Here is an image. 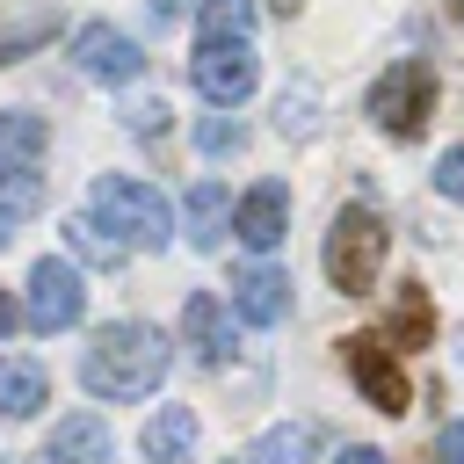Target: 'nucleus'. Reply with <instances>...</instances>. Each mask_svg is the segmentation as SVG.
I'll list each match as a JSON object with an SVG mask.
<instances>
[{
    "label": "nucleus",
    "mask_w": 464,
    "mask_h": 464,
    "mask_svg": "<svg viewBox=\"0 0 464 464\" xmlns=\"http://www.w3.org/2000/svg\"><path fill=\"white\" fill-rule=\"evenodd\" d=\"M392 334H399L406 348H428V334H435V304H428L420 283H399V297H392Z\"/></svg>",
    "instance_id": "f3484780"
},
{
    "label": "nucleus",
    "mask_w": 464,
    "mask_h": 464,
    "mask_svg": "<svg viewBox=\"0 0 464 464\" xmlns=\"http://www.w3.org/2000/svg\"><path fill=\"white\" fill-rule=\"evenodd\" d=\"M94 218L123 239V246H145V254H160L167 239H174V203L152 188V181H138V174H102L94 181Z\"/></svg>",
    "instance_id": "f03ea898"
},
{
    "label": "nucleus",
    "mask_w": 464,
    "mask_h": 464,
    "mask_svg": "<svg viewBox=\"0 0 464 464\" xmlns=\"http://www.w3.org/2000/svg\"><path fill=\"white\" fill-rule=\"evenodd\" d=\"M181 341H188L196 362H225L232 326H225V304H218L210 290H188V304H181Z\"/></svg>",
    "instance_id": "f8f14e48"
},
{
    "label": "nucleus",
    "mask_w": 464,
    "mask_h": 464,
    "mask_svg": "<svg viewBox=\"0 0 464 464\" xmlns=\"http://www.w3.org/2000/svg\"><path fill=\"white\" fill-rule=\"evenodd\" d=\"M167 362H174V348H167L160 326H145V319H116V326H102V334L87 341V355H80V384H87L94 399L130 406V399H152V392H160Z\"/></svg>",
    "instance_id": "f257e3e1"
},
{
    "label": "nucleus",
    "mask_w": 464,
    "mask_h": 464,
    "mask_svg": "<svg viewBox=\"0 0 464 464\" xmlns=\"http://www.w3.org/2000/svg\"><path fill=\"white\" fill-rule=\"evenodd\" d=\"M232 312H239L246 326H276V319L290 312V276L268 268V261L239 268V276H232Z\"/></svg>",
    "instance_id": "9d476101"
},
{
    "label": "nucleus",
    "mask_w": 464,
    "mask_h": 464,
    "mask_svg": "<svg viewBox=\"0 0 464 464\" xmlns=\"http://www.w3.org/2000/svg\"><path fill=\"white\" fill-rule=\"evenodd\" d=\"M435 188H442L450 203H464V145H450V152H442V167H435Z\"/></svg>",
    "instance_id": "5701e85b"
},
{
    "label": "nucleus",
    "mask_w": 464,
    "mask_h": 464,
    "mask_svg": "<svg viewBox=\"0 0 464 464\" xmlns=\"http://www.w3.org/2000/svg\"><path fill=\"white\" fill-rule=\"evenodd\" d=\"M36 160H44V116L7 109L0 116V167H36Z\"/></svg>",
    "instance_id": "dca6fc26"
},
{
    "label": "nucleus",
    "mask_w": 464,
    "mask_h": 464,
    "mask_svg": "<svg viewBox=\"0 0 464 464\" xmlns=\"http://www.w3.org/2000/svg\"><path fill=\"white\" fill-rule=\"evenodd\" d=\"M225 232H232V188H225V181H196V188H188V246L218 254Z\"/></svg>",
    "instance_id": "ddd939ff"
},
{
    "label": "nucleus",
    "mask_w": 464,
    "mask_h": 464,
    "mask_svg": "<svg viewBox=\"0 0 464 464\" xmlns=\"http://www.w3.org/2000/svg\"><path fill=\"white\" fill-rule=\"evenodd\" d=\"M362 109H370V123H377L384 138H420L428 116H435V65H428V58H399V65H384Z\"/></svg>",
    "instance_id": "20e7f679"
},
{
    "label": "nucleus",
    "mask_w": 464,
    "mask_h": 464,
    "mask_svg": "<svg viewBox=\"0 0 464 464\" xmlns=\"http://www.w3.org/2000/svg\"><path fill=\"white\" fill-rule=\"evenodd\" d=\"M384 246H392V232H384V218H377L370 203L334 210V232H326V283H334L341 297H370V290H377V268H384Z\"/></svg>",
    "instance_id": "7ed1b4c3"
},
{
    "label": "nucleus",
    "mask_w": 464,
    "mask_h": 464,
    "mask_svg": "<svg viewBox=\"0 0 464 464\" xmlns=\"http://www.w3.org/2000/svg\"><path fill=\"white\" fill-rule=\"evenodd\" d=\"M283 232H290V188H283V181H254V188L232 203V239L254 246V254H268Z\"/></svg>",
    "instance_id": "1a4fd4ad"
},
{
    "label": "nucleus",
    "mask_w": 464,
    "mask_h": 464,
    "mask_svg": "<svg viewBox=\"0 0 464 464\" xmlns=\"http://www.w3.org/2000/svg\"><path fill=\"white\" fill-rule=\"evenodd\" d=\"M80 312H87V283H80V268L72 261H36L29 268V304H22V319L36 326V334H65V326H80Z\"/></svg>",
    "instance_id": "423d86ee"
},
{
    "label": "nucleus",
    "mask_w": 464,
    "mask_h": 464,
    "mask_svg": "<svg viewBox=\"0 0 464 464\" xmlns=\"http://www.w3.org/2000/svg\"><path fill=\"white\" fill-rule=\"evenodd\" d=\"M44 457L51 464H116V442H109L102 413H65L51 428V442H44Z\"/></svg>",
    "instance_id": "9b49d317"
},
{
    "label": "nucleus",
    "mask_w": 464,
    "mask_h": 464,
    "mask_svg": "<svg viewBox=\"0 0 464 464\" xmlns=\"http://www.w3.org/2000/svg\"><path fill=\"white\" fill-rule=\"evenodd\" d=\"M297 457H304V428H268L246 450H232L225 464H297Z\"/></svg>",
    "instance_id": "a211bd4d"
},
{
    "label": "nucleus",
    "mask_w": 464,
    "mask_h": 464,
    "mask_svg": "<svg viewBox=\"0 0 464 464\" xmlns=\"http://www.w3.org/2000/svg\"><path fill=\"white\" fill-rule=\"evenodd\" d=\"M239 138H246V130L225 123V116H203V123H196V145H203V152H239Z\"/></svg>",
    "instance_id": "4be33fe9"
},
{
    "label": "nucleus",
    "mask_w": 464,
    "mask_h": 464,
    "mask_svg": "<svg viewBox=\"0 0 464 464\" xmlns=\"http://www.w3.org/2000/svg\"><path fill=\"white\" fill-rule=\"evenodd\" d=\"M138 450H145L152 464H181V457L196 450V413H188V406H160V413L145 420Z\"/></svg>",
    "instance_id": "4468645a"
},
{
    "label": "nucleus",
    "mask_w": 464,
    "mask_h": 464,
    "mask_svg": "<svg viewBox=\"0 0 464 464\" xmlns=\"http://www.w3.org/2000/svg\"><path fill=\"white\" fill-rule=\"evenodd\" d=\"M14 319H22V312H14V297H7V290H0V341H7V334H14Z\"/></svg>",
    "instance_id": "a878e982"
},
{
    "label": "nucleus",
    "mask_w": 464,
    "mask_h": 464,
    "mask_svg": "<svg viewBox=\"0 0 464 464\" xmlns=\"http://www.w3.org/2000/svg\"><path fill=\"white\" fill-rule=\"evenodd\" d=\"M297 7H304V0H276V14H297Z\"/></svg>",
    "instance_id": "bb28decb"
},
{
    "label": "nucleus",
    "mask_w": 464,
    "mask_h": 464,
    "mask_svg": "<svg viewBox=\"0 0 464 464\" xmlns=\"http://www.w3.org/2000/svg\"><path fill=\"white\" fill-rule=\"evenodd\" d=\"M334 464H392V457H384V450H370V442H348Z\"/></svg>",
    "instance_id": "393cba45"
},
{
    "label": "nucleus",
    "mask_w": 464,
    "mask_h": 464,
    "mask_svg": "<svg viewBox=\"0 0 464 464\" xmlns=\"http://www.w3.org/2000/svg\"><path fill=\"white\" fill-rule=\"evenodd\" d=\"M188 80H196V94H203V102L239 109V102L254 94V80H261V58H254V44H246V36H196Z\"/></svg>",
    "instance_id": "39448f33"
},
{
    "label": "nucleus",
    "mask_w": 464,
    "mask_h": 464,
    "mask_svg": "<svg viewBox=\"0 0 464 464\" xmlns=\"http://www.w3.org/2000/svg\"><path fill=\"white\" fill-rule=\"evenodd\" d=\"M435 464H464V420H450V428L435 435Z\"/></svg>",
    "instance_id": "b1692460"
},
{
    "label": "nucleus",
    "mask_w": 464,
    "mask_h": 464,
    "mask_svg": "<svg viewBox=\"0 0 464 464\" xmlns=\"http://www.w3.org/2000/svg\"><path fill=\"white\" fill-rule=\"evenodd\" d=\"M72 58H80V72H87V80H109V87H123V80H138V72H145L138 36L109 29V22H87V29L72 36Z\"/></svg>",
    "instance_id": "6e6552de"
},
{
    "label": "nucleus",
    "mask_w": 464,
    "mask_h": 464,
    "mask_svg": "<svg viewBox=\"0 0 464 464\" xmlns=\"http://www.w3.org/2000/svg\"><path fill=\"white\" fill-rule=\"evenodd\" d=\"M276 130H283V138H290V130H297V138L312 130V87H297V94H283V109H276Z\"/></svg>",
    "instance_id": "412c9836"
},
{
    "label": "nucleus",
    "mask_w": 464,
    "mask_h": 464,
    "mask_svg": "<svg viewBox=\"0 0 464 464\" xmlns=\"http://www.w3.org/2000/svg\"><path fill=\"white\" fill-rule=\"evenodd\" d=\"M44 399H51L44 370L22 362V355H0V413L7 420H29V413H44Z\"/></svg>",
    "instance_id": "2eb2a0df"
},
{
    "label": "nucleus",
    "mask_w": 464,
    "mask_h": 464,
    "mask_svg": "<svg viewBox=\"0 0 464 464\" xmlns=\"http://www.w3.org/2000/svg\"><path fill=\"white\" fill-rule=\"evenodd\" d=\"M65 239H72V254H80V261H94V268H116V261H123V239H109V232H102V218H72V225H65Z\"/></svg>",
    "instance_id": "6ab92c4d"
},
{
    "label": "nucleus",
    "mask_w": 464,
    "mask_h": 464,
    "mask_svg": "<svg viewBox=\"0 0 464 464\" xmlns=\"http://www.w3.org/2000/svg\"><path fill=\"white\" fill-rule=\"evenodd\" d=\"M341 362H348L355 392H362L377 413H406V362L392 355L384 334H348V341H341Z\"/></svg>",
    "instance_id": "0eeeda50"
},
{
    "label": "nucleus",
    "mask_w": 464,
    "mask_h": 464,
    "mask_svg": "<svg viewBox=\"0 0 464 464\" xmlns=\"http://www.w3.org/2000/svg\"><path fill=\"white\" fill-rule=\"evenodd\" d=\"M7 225H14V218H7V210H0V246H7Z\"/></svg>",
    "instance_id": "cd10ccee"
},
{
    "label": "nucleus",
    "mask_w": 464,
    "mask_h": 464,
    "mask_svg": "<svg viewBox=\"0 0 464 464\" xmlns=\"http://www.w3.org/2000/svg\"><path fill=\"white\" fill-rule=\"evenodd\" d=\"M196 29L203 36H254V0H203Z\"/></svg>",
    "instance_id": "aec40b11"
}]
</instances>
